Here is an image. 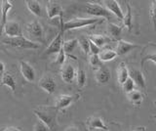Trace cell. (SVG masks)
Listing matches in <instances>:
<instances>
[{"mask_svg": "<svg viewBox=\"0 0 156 131\" xmlns=\"http://www.w3.org/2000/svg\"><path fill=\"white\" fill-rule=\"evenodd\" d=\"M104 6L107 9V11L113 14L119 21H123L124 15L122 13V9L120 8L118 1H116V0H105V1H104Z\"/></svg>", "mask_w": 156, "mask_h": 131, "instance_id": "8fae6325", "label": "cell"}, {"mask_svg": "<svg viewBox=\"0 0 156 131\" xmlns=\"http://www.w3.org/2000/svg\"><path fill=\"white\" fill-rule=\"evenodd\" d=\"M61 75H62V80L66 82V83H71L73 81L74 77L76 76V71L70 63L66 62L65 64L62 66Z\"/></svg>", "mask_w": 156, "mask_h": 131, "instance_id": "30bf717a", "label": "cell"}, {"mask_svg": "<svg viewBox=\"0 0 156 131\" xmlns=\"http://www.w3.org/2000/svg\"><path fill=\"white\" fill-rule=\"evenodd\" d=\"M61 26L62 27L63 31H70V30H77V28H82L86 27H92L97 24H101L104 22V19L100 18H75L70 21L63 23L62 17H60Z\"/></svg>", "mask_w": 156, "mask_h": 131, "instance_id": "7a4b0ae2", "label": "cell"}, {"mask_svg": "<svg viewBox=\"0 0 156 131\" xmlns=\"http://www.w3.org/2000/svg\"><path fill=\"white\" fill-rule=\"evenodd\" d=\"M88 39L94 43V44L97 45L99 48L104 47L105 44H107V43L111 41V39L108 36H105L102 35H92L88 37Z\"/></svg>", "mask_w": 156, "mask_h": 131, "instance_id": "44dd1931", "label": "cell"}, {"mask_svg": "<svg viewBox=\"0 0 156 131\" xmlns=\"http://www.w3.org/2000/svg\"><path fill=\"white\" fill-rule=\"evenodd\" d=\"M78 44L80 45L81 49L85 53V55L90 54V40L88 39V37H85V36L80 37L79 39H78Z\"/></svg>", "mask_w": 156, "mask_h": 131, "instance_id": "f1b7e54d", "label": "cell"}, {"mask_svg": "<svg viewBox=\"0 0 156 131\" xmlns=\"http://www.w3.org/2000/svg\"><path fill=\"white\" fill-rule=\"evenodd\" d=\"M66 131H80V130H79V128L77 127V126L71 125V126H68V127L66 129Z\"/></svg>", "mask_w": 156, "mask_h": 131, "instance_id": "74e56055", "label": "cell"}, {"mask_svg": "<svg viewBox=\"0 0 156 131\" xmlns=\"http://www.w3.org/2000/svg\"><path fill=\"white\" fill-rule=\"evenodd\" d=\"M84 10L87 14L94 18H105L107 20H111V13L107 11V9L101 4L88 2L84 7Z\"/></svg>", "mask_w": 156, "mask_h": 131, "instance_id": "3957f363", "label": "cell"}, {"mask_svg": "<svg viewBox=\"0 0 156 131\" xmlns=\"http://www.w3.org/2000/svg\"><path fill=\"white\" fill-rule=\"evenodd\" d=\"M136 48H140V45L125 41L123 39H120L119 41H117V44L114 50L116 52L117 56H123V55L128 54L129 52L133 51L134 49H136Z\"/></svg>", "mask_w": 156, "mask_h": 131, "instance_id": "9c48e42d", "label": "cell"}, {"mask_svg": "<svg viewBox=\"0 0 156 131\" xmlns=\"http://www.w3.org/2000/svg\"><path fill=\"white\" fill-rule=\"evenodd\" d=\"M133 131H146V128L144 127V126H140V127H138V128H136L135 130Z\"/></svg>", "mask_w": 156, "mask_h": 131, "instance_id": "ab89813d", "label": "cell"}, {"mask_svg": "<svg viewBox=\"0 0 156 131\" xmlns=\"http://www.w3.org/2000/svg\"><path fill=\"white\" fill-rule=\"evenodd\" d=\"M89 63H90V65L93 67V69H95V70L99 69V67H101L102 66V63L100 60L99 55H92V54H90V56H89Z\"/></svg>", "mask_w": 156, "mask_h": 131, "instance_id": "f546056e", "label": "cell"}, {"mask_svg": "<svg viewBox=\"0 0 156 131\" xmlns=\"http://www.w3.org/2000/svg\"><path fill=\"white\" fill-rule=\"evenodd\" d=\"M117 56L115 50L110 49V48H106V49H102L99 53V58L101 62H108L113 60Z\"/></svg>", "mask_w": 156, "mask_h": 131, "instance_id": "cb8c5ba5", "label": "cell"}, {"mask_svg": "<svg viewBox=\"0 0 156 131\" xmlns=\"http://www.w3.org/2000/svg\"><path fill=\"white\" fill-rule=\"evenodd\" d=\"M95 79L99 84H106L110 79V71L107 67L102 65L96 70Z\"/></svg>", "mask_w": 156, "mask_h": 131, "instance_id": "4fadbf2b", "label": "cell"}, {"mask_svg": "<svg viewBox=\"0 0 156 131\" xmlns=\"http://www.w3.org/2000/svg\"><path fill=\"white\" fill-rule=\"evenodd\" d=\"M121 86H122V88H123V90L126 92L127 94H129L130 92L134 91L136 89V84L134 83V81L132 80L130 77Z\"/></svg>", "mask_w": 156, "mask_h": 131, "instance_id": "4dcf8cb0", "label": "cell"}, {"mask_svg": "<svg viewBox=\"0 0 156 131\" xmlns=\"http://www.w3.org/2000/svg\"><path fill=\"white\" fill-rule=\"evenodd\" d=\"M1 85H6L12 91H16V81H15L12 75H10L9 72H4L2 75Z\"/></svg>", "mask_w": 156, "mask_h": 131, "instance_id": "d4e9b609", "label": "cell"}, {"mask_svg": "<svg viewBox=\"0 0 156 131\" xmlns=\"http://www.w3.org/2000/svg\"><path fill=\"white\" fill-rule=\"evenodd\" d=\"M58 110L55 106H40L33 110V113L39 120L45 123L50 131H55L57 127Z\"/></svg>", "mask_w": 156, "mask_h": 131, "instance_id": "6da1fadb", "label": "cell"}, {"mask_svg": "<svg viewBox=\"0 0 156 131\" xmlns=\"http://www.w3.org/2000/svg\"><path fill=\"white\" fill-rule=\"evenodd\" d=\"M149 14H150V19H151V22H152L153 27H154V30L156 31V0H154V1L151 2Z\"/></svg>", "mask_w": 156, "mask_h": 131, "instance_id": "1f68e13d", "label": "cell"}, {"mask_svg": "<svg viewBox=\"0 0 156 131\" xmlns=\"http://www.w3.org/2000/svg\"><path fill=\"white\" fill-rule=\"evenodd\" d=\"M39 87H41V88L47 92L48 94H53L54 92L56 91V88H57V84L55 80H54L51 76H43L42 78L39 80Z\"/></svg>", "mask_w": 156, "mask_h": 131, "instance_id": "9a60e30c", "label": "cell"}, {"mask_svg": "<svg viewBox=\"0 0 156 131\" xmlns=\"http://www.w3.org/2000/svg\"><path fill=\"white\" fill-rule=\"evenodd\" d=\"M2 131H22V130L18 127H15V126H9V127L4 128Z\"/></svg>", "mask_w": 156, "mask_h": 131, "instance_id": "8d00e7d4", "label": "cell"}, {"mask_svg": "<svg viewBox=\"0 0 156 131\" xmlns=\"http://www.w3.org/2000/svg\"><path fill=\"white\" fill-rule=\"evenodd\" d=\"M3 31L5 35H7L9 38L17 37V36H22V28L20 24L16 21H7L3 27Z\"/></svg>", "mask_w": 156, "mask_h": 131, "instance_id": "ba28073f", "label": "cell"}, {"mask_svg": "<svg viewBox=\"0 0 156 131\" xmlns=\"http://www.w3.org/2000/svg\"><path fill=\"white\" fill-rule=\"evenodd\" d=\"M122 31H123L122 26H117L113 23H108L106 26V32L111 40L119 41L121 39Z\"/></svg>", "mask_w": 156, "mask_h": 131, "instance_id": "2e32d148", "label": "cell"}, {"mask_svg": "<svg viewBox=\"0 0 156 131\" xmlns=\"http://www.w3.org/2000/svg\"><path fill=\"white\" fill-rule=\"evenodd\" d=\"M78 45V39H70V40H66V41H63L62 43V49L65 51V53L66 54H69L71 53L73 50L75 49L76 46Z\"/></svg>", "mask_w": 156, "mask_h": 131, "instance_id": "4316f807", "label": "cell"}, {"mask_svg": "<svg viewBox=\"0 0 156 131\" xmlns=\"http://www.w3.org/2000/svg\"><path fill=\"white\" fill-rule=\"evenodd\" d=\"M63 32H65V31H63L62 27L61 26V31L60 32L58 33V35H56V37L54 38V39L52 40V42L50 43V45H49L47 47V49L45 51V54L46 55H52V54H58V52L61 51V49L62 48V36H63Z\"/></svg>", "mask_w": 156, "mask_h": 131, "instance_id": "8992f818", "label": "cell"}, {"mask_svg": "<svg viewBox=\"0 0 156 131\" xmlns=\"http://www.w3.org/2000/svg\"><path fill=\"white\" fill-rule=\"evenodd\" d=\"M27 7L29 11H30L33 15H35L36 17H41L42 16V8L40 3L36 0H27L26 1Z\"/></svg>", "mask_w": 156, "mask_h": 131, "instance_id": "7402d4cb", "label": "cell"}, {"mask_svg": "<svg viewBox=\"0 0 156 131\" xmlns=\"http://www.w3.org/2000/svg\"><path fill=\"white\" fill-rule=\"evenodd\" d=\"M3 42L5 44L17 47L20 49H38L39 48V44L27 39L23 35L13 38H7V39H4Z\"/></svg>", "mask_w": 156, "mask_h": 131, "instance_id": "277c9868", "label": "cell"}, {"mask_svg": "<svg viewBox=\"0 0 156 131\" xmlns=\"http://www.w3.org/2000/svg\"><path fill=\"white\" fill-rule=\"evenodd\" d=\"M4 71H5V65L4 63L0 61V74L3 75L4 74Z\"/></svg>", "mask_w": 156, "mask_h": 131, "instance_id": "f35d334b", "label": "cell"}, {"mask_svg": "<svg viewBox=\"0 0 156 131\" xmlns=\"http://www.w3.org/2000/svg\"><path fill=\"white\" fill-rule=\"evenodd\" d=\"M86 80H87V77H86L85 71L82 69H78V71H76V81H77L78 87H79V88L84 87L86 84Z\"/></svg>", "mask_w": 156, "mask_h": 131, "instance_id": "83f0119b", "label": "cell"}, {"mask_svg": "<svg viewBox=\"0 0 156 131\" xmlns=\"http://www.w3.org/2000/svg\"><path fill=\"white\" fill-rule=\"evenodd\" d=\"M128 70H129V77L134 81L136 86H138L141 90H145L146 84H145V78L143 72L139 69H136L134 67H128Z\"/></svg>", "mask_w": 156, "mask_h": 131, "instance_id": "52a82bcc", "label": "cell"}, {"mask_svg": "<svg viewBox=\"0 0 156 131\" xmlns=\"http://www.w3.org/2000/svg\"><path fill=\"white\" fill-rule=\"evenodd\" d=\"M154 104H155V105H156V101H155V102H154Z\"/></svg>", "mask_w": 156, "mask_h": 131, "instance_id": "60d3db41", "label": "cell"}, {"mask_svg": "<svg viewBox=\"0 0 156 131\" xmlns=\"http://www.w3.org/2000/svg\"><path fill=\"white\" fill-rule=\"evenodd\" d=\"M66 63V53L63 51V49L62 48L61 51L58 52V54L57 56V60H56V64L62 66Z\"/></svg>", "mask_w": 156, "mask_h": 131, "instance_id": "836d02e7", "label": "cell"}, {"mask_svg": "<svg viewBox=\"0 0 156 131\" xmlns=\"http://www.w3.org/2000/svg\"><path fill=\"white\" fill-rule=\"evenodd\" d=\"M128 78H129V70L125 63L122 62L119 64L118 67H117V80H118L119 84L122 85Z\"/></svg>", "mask_w": 156, "mask_h": 131, "instance_id": "d6986e66", "label": "cell"}, {"mask_svg": "<svg viewBox=\"0 0 156 131\" xmlns=\"http://www.w3.org/2000/svg\"><path fill=\"white\" fill-rule=\"evenodd\" d=\"M123 26L128 28V31H131L133 27V14H132V8L130 4H127V14L123 19Z\"/></svg>", "mask_w": 156, "mask_h": 131, "instance_id": "484cf974", "label": "cell"}, {"mask_svg": "<svg viewBox=\"0 0 156 131\" xmlns=\"http://www.w3.org/2000/svg\"><path fill=\"white\" fill-rule=\"evenodd\" d=\"M27 32L31 36L36 38H41L43 36V27L38 21H33L26 26Z\"/></svg>", "mask_w": 156, "mask_h": 131, "instance_id": "ac0fdd59", "label": "cell"}, {"mask_svg": "<svg viewBox=\"0 0 156 131\" xmlns=\"http://www.w3.org/2000/svg\"><path fill=\"white\" fill-rule=\"evenodd\" d=\"M20 66H21V72L24 79L28 82H33L35 80V71H34L32 66H30L26 61L20 62Z\"/></svg>", "mask_w": 156, "mask_h": 131, "instance_id": "5bb4252c", "label": "cell"}, {"mask_svg": "<svg viewBox=\"0 0 156 131\" xmlns=\"http://www.w3.org/2000/svg\"><path fill=\"white\" fill-rule=\"evenodd\" d=\"M155 118H156V116H155Z\"/></svg>", "mask_w": 156, "mask_h": 131, "instance_id": "b9f144b4", "label": "cell"}, {"mask_svg": "<svg viewBox=\"0 0 156 131\" xmlns=\"http://www.w3.org/2000/svg\"><path fill=\"white\" fill-rule=\"evenodd\" d=\"M33 131H50V129L41 120H38L33 126Z\"/></svg>", "mask_w": 156, "mask_h": 131, "instance_id": "d6a6232c", "label": "cell"}, {"mask_svg": "<svg viewBox=\"0 0 156 131\" xmlns=\"http://www.w3.org/2000/svg\"><path fill=\"white\" fill-rule=\"evenodd\" d=\"M146 61H151L156 64V52L155 53H151V54H147L145 55L143 59H141V66L144 65V62Z\"/></svg>", "mask_w": 156, "mask_h": 131, "instance_id": "e575fe53", "label": "cell"}, {"mask_svg": "<svg viewBox=\"0 0 156 131\" xmlns=\"http://www.w3.org/2000/svg\"><path fill=\"white\" fill-rule=\"evenodd\" d=\"M46 10H47V15L48 18L53 19L55 17H62V8L58 3H57L56 1H49L47 3V7H46Z\"/></svg>", "mask_w": 156, "mask_h": 131, "instance_id": "e0dca14e", "label": "cell"}, {"mask_svg": "<svg viewBox=\"0 0 156 131\" xmlns=\"http://www.w3.org/2000/svg\"><path fill=\"white\" fill-rule=\"evenodd\" d=\"M127 96H128L129 101L136 107L140 106L141 102H143V100H144L143 93H141V92L138 89H135L134 91L130 92L129 94H127Z\"/></svg>", "mask_w": 156, "mask_h": 131, "instance_id": "603a6c76", "label": "cell"}, {"mask_svg": "<svg viewBox=\"0 0 156 131\" xmlns=\"http://www.w3.org/2000/svg\"><path fill=\"white\" fill-rule=\"evenodd\" d=\"M87 127L89 130L101 129L104 131H108V127L104 123V120L99 115H92L86 120Z\"/></svg>", "mask_w": 156, "mask_h": 131, "instance_id": "7c38bea8", "label": "cell"}, {"mask_svg": "<svg viewBox=\"0 0 156 131\" xmlns=\"http://www.w3.org/2000/svg\"><path fill=\"white\" fill-rule=\"evenodd\" d=\"M80 95L79 94H73V95H67V94H62L58 95L56 99V104L55 108L58 111L65 110L67 107H69L71 104L75 103L77 100H79Z\"/></svg>", "mask_w": 156, "mask_h": 131, "instance_id": "5b68a950", "label": "cell"}, {"mask_svg": "<svg viewBox=\"0 0 156 131\" xmlns=\"http://www.w3.org/2000/svg\"><path fill=\"white\" fill-rule=\"evenodd\" d=\"M101 48H99L97 45H95L94 43L90 41V54L92 55H99V53L101 52Z\"/></svg>", "mask_w": 156, "mask_h": 131, "instance_id": "d590c367", "label": "cell"}, {"mask_svg": "<svg viewBox=\"0 0 156 131\" xmlns=\"http://www.w3.org/2000/svg\"><path fill=\"white\" fill-rule=\"evenodd\" d=\"M13 7V4L8 1V0H3L1 2V22H0V27L3 30L5 24L7 23V16L8 12L11 10Z\"/></svg>", "mask_w": 156, "mask_h": 131, "instance_id": "ffe728a7", "label": "cell"}]
</instances>
